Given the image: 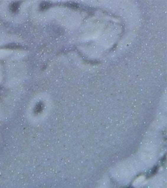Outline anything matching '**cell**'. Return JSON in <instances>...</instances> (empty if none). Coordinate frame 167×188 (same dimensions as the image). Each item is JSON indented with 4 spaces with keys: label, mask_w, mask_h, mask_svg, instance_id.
<instances>
[{
    "label": "cell",
    "mask_w": 167,
    "mask_h": 188,
    "mask_svg": "<svg viewBox=\"0 0 167 188\" xmlns=\"http://www.w3.org/2000/svg\"><path fill=\"white\" fill-rule=\"evenodd\" d=\"M18 7H19V4L17 3H15L12 4L11 9H12V11L16 12L17 9H18Z\"/></svg>",
    "instance_id": "obj_1"
}]
</instances>
